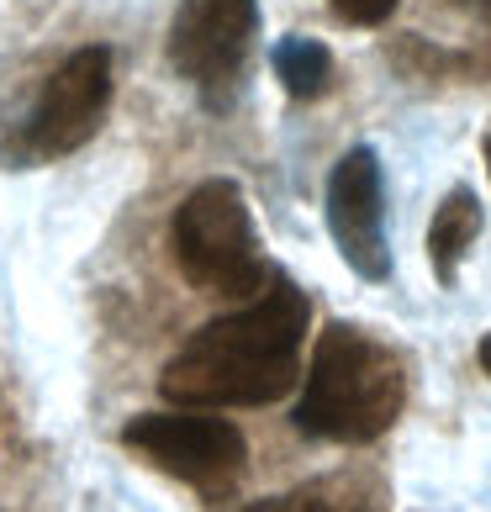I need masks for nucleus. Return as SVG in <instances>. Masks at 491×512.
I'll return each mask as SVG.
<instances>
[{
    "label": "nucleus",
    "mask_w": 491,
    "mask_h": 512,
    "mask_svg": "<svg viewBox=\"0 0 491 512\" xmlns=\"http://www.w3.org/2000/svg\"><path fill=\"white\" fill-rule=\"evenodd\" d=\"M312 301L270 270L243 312L212 317L159 370V396L175 407H270L301 381Z\"/></svg>",
    "instance_id": "nucleus-1"
},
{
    "label": "nucleus",
    "mask_w": 491,
    "mask_h": 512,
    "mask_svg": "<svg viewBox=\"0 0 491 512\" xmlns=\"http://www.w3.org/2000/svg\"><path fill=\"white\" fill-rule=\"evenodd\" d=\"M407 407V365L391 344L354 322H333L317 338L301 375L291 423L323 444H375Z\"/></svg>",
    "instance_id": "nucleus-2"
},
{
    "label": "nucleus",
    "mask_w": 491,
    "mask_h": 512,
    "mask_svg": "<svg viewBox=\"0 0 491 512\" xmlns=\"http://www.w3.org/2000/svg\"><path fill=\"white\" fill-rule=\"evenodd\" d=\"M175 259L180 275L196 291L212 296H254L270 280V259H264L254 212L243 201L238 180H201L185 191V201L175 206Z\"/></svg>",
    "instance_id": "nucleus-3"
},
{
    "label": "nucleus",
    "mask_w": 491,
    "mask_h": 512,
    "mask_svg": "<svg viewBox=\"0 0 491 512\" xmlns=\"http://www.w3.org/2000/svg\"><path fill=\"white\" fill-rule=\"evenodd\" d=\"M259 37V0H180L169 22V64L206 111H228Z\"/></svg>",
    "instance_id": "nucleus-4"
},
{
    "label": "nucleus",
    "mask_w": 491,
    "mask_h": 512,
    "mask_svg": "<svg viewBox=\"0 0 491 512\" xmlns=\"http://www.w3.org/2000/svg\"><path fill=\"white\" fill-rule=\"evenodd\" d=\"M122 444L201 497H228L249 470V439L238 423L206 412H138L122 428Z\"/></svg>",
    "instance_id": "nucleus-5"
},
{
    "label": "nucleus",
    "mask_w": 491,
    "mask_h": 512,
    "mask_svg": "<svg viewBox=\"0 0 491 512\" xmlns=\"http://www.w3.org/2000/svg\"><path fill=\"white\" fill-rule=\"evenodd\" d=\"M111 90H117V69H111V48H80L48 74L43 96H37L27 117V154L32 159H69L101 132Z\"/></svg>",
    "instance_id": "nucleus-6"
},
{
    "label": "nucleus",
    "mask_w": 491,
    "mask_h": 512,
    "mask_svg": "<svg viewBox=\"0 0 491 512\" xmlns=\"http://www.w3.org/2000/svg\"><path fill=\"white\" fill-rule=\"evenodd\" d=\"M323 217L333 249L360 280H391V238H386V169L370 143H354L328 175Z\"/></svg>",
    "instance_id": "nucleus-7"
},
{
    "label": "nucleus",
    "mask_w": 491,
    "mask_h": 512,
    "mask_svg": "<svg viewBox=\"0 0 491 512\" xmlns=\"http://www.w3.org/2000/svg\"><path fill=\"white\" fill-rule=\"evenodd\" d=\"M486 227V212H481V196L470 185H455L439 206H433V222H428V264H433V280L439 286H455L460 280V264L465 254L476 249Z\"/></svg>",
    "instance_id": "nucleus-8"
},
{
    "label": "nucleus",
    "mask_w": 491,
    "mask_h": 512,
    "mask_svg": "<svg viewBox=\"0 0 491 512\" xmlns=\"http://www.w3.org/2000/svg\"><path fill=\"white\" fill-rule=\"evenodd\" d=\"M270 64H275V80L291 101H317V96H328V85H333V53H328V43H317V37H301V32L280 37L270 48Z\"/></svg>",
    "instance_id": "nucleus-9"
},
{
    "label": "nucleus",
    "mask_w": 491,
    "mask_h": 512,
    "mask_svg": "<svg viewBox=\"0 0 491 512\" xmlns=\"http://www.w3.org/2000/svg\"><path fill=\"white\" fill-rule=\"evenodd\" d=\"M396 6L402 0H328V11L349 27H381V22H391Z\"/></svg>",
    "instance_id": "nucleus-10"
},
{
    "label": "nucleus",
    "mask_w": 491,
    "mask_h": 512,
    "mask_svg": "<svg viewBox=\"0 0 491 512\" xmlns=\"http://www.w3.org/2000/svg\"><path fill=\"white\" fill-rule=\"evenodd\" d=\"M233 512H333V507L317 502V497H307V491H291V497H264V502L233 507Z\"/></svg>",
    "instance_id": "nucleus-11"
},
{
    "label": "nucleus",
    "mask_w": 491,
    "mask_h": 512,
    "mask_svg": "<svg viewBox=\"0 0 491 512\" xmlns=\"http://www.w3.org/2000/svg\"><path fill=\"white\" fill-rule=\"evenodd\" d=\"M449 6H460V11H476V16H486V22H491V0H449Z\"/></svg>",
    "instance_id": "nucleus-12"
},
{
    "label": "nucleus",
    "mask_w": 491,
    "mask_h": 512,
    "mask_svg": "<svg viewBox=\"0 0 491 512\" xmlns=\"http://www.w3.org/2000/svg\"><path fill=\"white\" fill-rule=\"evenodd\" d=\"M476 359H481V370H486V375H491V333H486V338H481V349H476Z\"/></svg>",
    "instance_id": "nucleus-13"
},
{
    "label": "nucleus",
    "mask_w": 491,
    "mask_h": 512,
    "mask_svg": "<svg viewBox=\"0 0 491 512\" xmlns=\"http://www.w3.org/2000/svg\"><path fill=\"white\" fill-rule=\"evenodd\" d=\"M486 175H491V138H486Z\"/></svg>",
    "instance_id": "nucleus-14"
}]
</instances>
